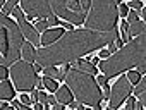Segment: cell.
Wrapping results in <instances>:
<instances>
[{
	"label": "cell",
	"instance_id": "6",
	"mask_svg": "<svg viewBox=\"0 0 146 110\" xmlns=\"http://www.w3.org/2000/svg\"><path fill=\"white\" fill-rule=\"evenodd\" d=\"M11 79L14 83V88L21 93L33 91L40 81L36 67L24 59H21L14 66H11Z\"/></svg>",
	"mask_w": 146,
	"mask_h": 110
},
{
	"label": "cell",
	"instance_id": "7",
	"mask_svg": "<svg viewBox=\"0 0 146 110\" xmlns=\"http://www.w3.org/2000/svg\"><path fill=\"white\" fill-rule=\"evenodd\" d=\"M52 11L57 17H60L62 21L72 23L74 26L84 24L86 21V12L81 7L79 0H50Z\"/></svg>",
	"mask_w": 146,
	"mask_h": 110
},
{
	"label": "cell",
	"instance_id": "1",
	"mask_svg": "<svg viewBox=\"0 0 146 110\" xmlns=\"http://www.w3.org/2000/svg\"><path fill=\"white\" fill-rule=\"evenodd\" d=\"M119 38V31H95V29H72L64 33L55 43L48 46H41L36 55V64L41 67L57 66V64H69L78 60L81 55L91 53L108 41Z\"/></svg>",
	"mask_w": 146,
	"mask_h": 110
},
{
	"label": "cell",
	"instance_id": "32",
	"mask_svg": "<svg viewBox=\"0 0 146 110\" xmlns=\"http://www.w3.org/2000/svg\"><path fill=\"white\" fill-rule=\"evenodd\" d=\"M19 100H21V103H24V105H28V107L33 103V101H31V96H29V95H24V93L19 96Z\"/></svg>",
	"mask_w": 146,
	"mask_h": 110
},
{
	"label": "cell",
	"instance_id": "28",
	"mask_svg": "<svg viewBox=\"0 0 146 110\" xmlns=\"http://www.w3.org/2000/svg\"><path fill=\"white\" fill-rule=\"evenodd\" d=\"M96 81H98L100 88H102V86H105V84H108V78H107L105 74H100V76H96Z\"/></svg>",
	"mask_w": 146,
	"mask_h": 110
},
{
	"label": "cell",
	"instance_id": "11",
	"mask_svg": "<svg viewBox=\"0 0 146 110\" xmlns=\"http://www.w3.org/2000/svg\"><path fill=\"white\" fill-rule=\"evenodd\" d=\"M70 69H79L83 72H88V74H93L96 76L98 74V67H95V64H91L90 60H84V59H78L74 62H70Z\"/></svg>",
	"mask_w": 146,
	"mask_h": 110
},
{
	"label": "cell",
	"instance_id": "24",
	"mask_svg": "<svg viewBox=\"0 0 146 110\" xmlns=\"http://www.w3.org/2000/svg\"><path fill=\"white\" fill-rule=\"evenodd\" d=\"M129 9H132V11H141L143 9V2L141 0H129Z\"/></svg>",
	"mask_w": 146,
	"mask_h": 110
},
{
	"label": "cell",
	"instance_id": "22",
	"mask_svg": "<svg viewBox=\"0 0 146 110\" xmlns=\"http://www.w3.org/2000/svg\"><path fill=\"white\" fill-rule=\"evenodd\" d=\"M117 7H119V16H120V17H127V14H129V5H125V4H122V2H119V4H117Z\"/></svg>",
	"mask_w": 146,
	"mask_h": 110
},
{
	"label": "cell",
	"instance_id": "35",
	"mask_svg": "<svg viewBox=\"0 0 146 110\" xmlns=\"http://www.w3.org/2000/svg\"><path fill=\"white\" fill-rule=\"evenodd\" d=\"M62 26H64L67 31H72V29H74V24H72V23H67V21H62Z\"/></svg>",
	"mask_w": 146,
	"mask_h": 110
},
{
	"label": "cell",
	"instance_id": "12",
	"mask_svg": "<svg viewBox=\"0 0 146 110\" xmlns=\"http://www.w3.org/2000/svg\"><path fill=\"white\" fill-rule=\"evenodd\" d=\"M0 98H2V100H12V98H16L14 83H9V79H2V81H0Z\"/></svg>",
	"mask_w": 146,
	"mask_h": 110
},
{
	"label": "cell",
	"instance_id": "10",
	"mask_svg": "<svg viewBox=\"0 0 146 110\" xmlns=\"http://www.w3.org/2000/svg\"><path fill=\"white\" fill-rule=\"evenodd\" d=\"M64 36V26L62 28H53V29H46L41 36V45L43 46H48L52 43H55L58 38Z\"/></svg>",
	"mask_w": 146,
	"mask_h": 110
},
{
	"label": "cell",
	"instance_id": "42",
	"mask_svg": "<svg viewBox=\"0 0 146 110\" xmlns=\"http://www.w3.org/2000/svg\"><path fill=\"white\" fill-rule=\"evenodd\" d=\"M0 4H2V5H4V4H5V0H0Z\"/></svg>",
	"mask_w": 146,
	"mask_h": 110
},
{
	"label": "cell",
	"instance_id": "4",
	"mask_svg": "<svg viewBox=\"0 0 146 110\" xmlns=\"http://www.w3.org/2000/svg\"><path fill=\"white\" fill-rule=\"evenodd\" d=\"M119 7L115 0H91L84 28L95 31H117Z\"/></svg>",
	"mask_w": 146,
	"mask_h": 110
},
{
	"label": "cell",
	"instance_id": "17",
	"mask_svg": "<svg viewBox=\"0 0 146 110\" xmlns=\"http://www.w3.org/2000/svg\"><path fill=\"white\" fill-rule=\"evenodd\" d=\"M19 2H21V0H5V4L2 5V14H9V12H12V11L17 7Z\"/></svg>",
	"mask_w": 146,
	"mask_h": 110
},
{
	"label": "cell",
	"instance_id": "14",
	"mask_svg": "<svg viewBox=\"0 0 146 110\" xmlns=\"http://www.w3.org/2000/svg\"><path fill=\"white\" fill-rule=\"evenodd\" d=\"M36 55H38V52L35 50V45L31 41H24L23 43V59L33 64V62H36Z\"/></svg>",
	"mask_w": 146,
	"mask_h": 110
},
{
	"label": "cell",
	"instance_id": "19",
	"mask_svg": "<svg viewBox=\"0 0 146 110\" xmlns=\"http://www.w3.org/2000/svg\"><path fill=\"white\" fill-rule=\"evenodd\" d=\"M58 81L57 79H52V78H43V84H45V89L48 91H57L58 89Z\"/></svg>",
	"mask_w": 146,
	"mask_h": 110
},
{
	"label": "cell",
	"instance_id": "13",
	"mask_svg": "<svg viewBox=\"0 0 146 110\" xmlns=\"http://www.w3.org/2000/svg\"><path fill=\"white\" fill-rule=\"evenodd\" d=\"M55 96H57V101L64 103V105H69L72 100H74V93L70 91V88L67 84L64 86H58V89L55 91Z\"/></svg>",
	"mask_w": 146,
	"mask_h": 110
},
{
	"label": "cell",
	"instance_id": "27",
	"mask_svg": "<svg viewBox=\"0 0 146 110\" xmlns=\"http://www.w3.org/2000/svg\"><path fill=\"white\" fill-rule=\"evenodd\" d=\"M81 2V7H83V11L88 14L90 12V9H91V0H79Z\"/></svg>",
	"mask_w": 146,
	"mask_h": 110
},
{
	"label": "cell",
	"instance_id": "16",
	"mask_svg": "<svg viewBox=\"0 0 146 110\" xmlns=\"http://www.w3.org/2000/svg\"><path fill=\"white\" fill-rule=\"evenodd\" d=\"M144 31H146V23H144V21H136V23H132V24L129 26V38L132 40V38L139 36V34L144 33Z\"/></svg>",
	"mask_w": 146,
	"mask_h": 110
},
{
	"label": "cell",
	"instance_id": "40",
	"mask_svg": "<svg viewBox=\"0 0 146 110\" xmlns=\"http://www.w3.org/2000/svg\"><path fill=\"white\" fill-rule=\"evenodd\" d=\"M136 108H137V110H143V108H144L143 101H136Z\"/></svg>",
	"mask_w": 146,
	"mask_h": 110
},
{
	"label": "cell",
	"instance_id": "41",
	"mask_svg": "<svg viewBox=\"0 0 146 110\" xmlns=\"http://www.w3.org/2000/svg\"><path fill=\"white\" fill-rule=\"evenodd\" d=\"M2 108H9V103H7V100H2Z\"/></svg>",
	"mask_w": 146,
	"mask_h": 110
},
{
	"label": "cell",
	"instance_id": "39",
	"mask_svg": "<svg viewBox=\"0 0 146 110\" xmlns=\"http://www.w3.org/2000/svg\"><path fill=\"white\" fill-rule=\"evenodd\" d=\"M141 17H143V21L146 23V7H143V9H141Z\"/></svg>",
	"mask_w": 146,
	"mask_h": 110
},
{
	"label": "cell",
	"instance_id": "21",
	"mask_svg": "<svg viewBox=\"0 0 146 110\" xmlns=\"http://www.w3.org/2000/svg\"><path fill=\"white\" fill-rule=\"evenodd\" d=\"M124 108H125V110H132V108H136V96H134V95H132V96H131V95L127 96V101L124 103Z\"/></svg>",
	"mask_w": 146,
	"mask_h": 110
},
{
	"label": "cell",
	"instance_id": "36",
	"mask_svg": "<svg viewBox=\"0 0 146 110\" xmlns=\"http://www.w3.org/2000/svg\"><path fill=\"white\" fill-rule=\"evenodd\" d=\"M38 93H40V91H36V89H33V91H31V95H29V96H31V101H33V103H36V101H38Z\"/></svg>",
	"mask_w": 146,
	"mask_h": 110
},
{
	"label": "cell",
	"instance_id": "38",
	"mask_svg": "<svg viewBox=\"0 0 146 110\" xmlns=\"http://www.w3.org/2000/svg\"><path fill=\"white\" fill-rule=\"evenodd\" d=\"M137 98H139V101H143V105L146 107V91H143V93H139V95H137Z\"/></svg>",
	"mask_w": 146,
	"mask_h": 110
},
{
	"label": "cell",
	"instance_id": "29",
	"mask_svg": "<svg viewBox=\"0 0 146 110\" xmlns=\"http://www.w3.org/2000/svg\"><path fill=\"white\" fill-rule=\"evenodd\" d=\"M102 96H103V100H108L110 98V86L108 84L102 86Z\"/></svg>",
	"mask_w": 146,
	"mask_h": 110
},
{
	"label": "cell",
	"instance_id": "8",
	"mask_svg": "<svg viewBox=\"0 0 146 110\" xmlns=\"http://www.w3.org/2000/svg\"><path fill=\"white\" fill-rule=\"evenodd\" d=\"M132 95V83L127 79V74H120L115 83L110 88V98H108V107L110 108H119L124 105L127 96Z\"/></svg>",
	"mask_w": 146,
	"mask_h": 110
},
{
	"label": "cell",
	"instance_id": "30",
	"mask_svg": "<svg viewBox=\"0 0 146 110\" xmlns=\"http://www.w3.org/2000/svg\"><path fill=\"white\" fill-rule=\"evenodd\" d=\"M48 100H50V96H48L45 91H40V93H38V101H41V103H45V105H46V103H48Z\"/></svg>",
	"mask_w": 146,
	"mask_h": 110
},
{
	"label": "cell",
	"instance_id": "31",
	"mask_svg": "<svg viewBox=\"0 0 146 110\" xmlns=\"http://www.w3.org/2000/svg\"><path fill=\"white\" fill-rule=\"evenodd\" d=\"M46 21H48L50 26H57V24H58V17H57L55 14H50V16L46 17Z\"/></svg>",
	"mask_w": 146,
	"mask_h": 110
},
{
	"label": "cell",
	"instance_id": "25",
	"mask_svg": "<svg viewBox=\"0 0 146 110\" xmlns=\"http://www.w3.org/2000/svg\"><path fill=\"white\" fill-rule=\"evenodd\" d=\"M136 21H139V14H137V11H131V12L127 14V23L132 24V23H136Z\"/></svg>",
	"mask_w": 146,
	"mask_h": 110
},
{
	"label": "cell",
	"instance_id": "15",
	"mask_svg": "<svg viewBox=\"0 0 146 110\" xmlns=\"http://www.w3.org/2000/svg\"><path fill=\"white\" fill-rule=\"evenodd\" d=\"M0 55L5 57L7 52H9V40H7V28L4 24H0Z\"/></svg>",
	"mask_w": 146,
	"mask_h": 110
},
{
	"label": "cell",
	"instance_id": "20",
	"mask_svg": "<svg viewBox=\"0 0 146 110\" xmlns=\"http://www.w3.org/2000/svg\"><path fill=\"white\" fill-rule=\"evenodd\" d=\"M125 74H127V79H129V81H131V83H132L134 86H136V84H137V83L141 81V74L137 72V69H136V71L129 69V71H125Z\"/></svg>",
	"mask_w": 146,
	"mask_h": 110
},
{
	"label": "cell",
	"instance_id": "34",
	"mask_svg": "<svg viewBox=\"0 0 146 110\" xmlns=\"http://www.w3.org/2000/svg\"><path fill=\"white\" fill-rule=\"evenodd\" d=\"M110 55H112V53H110L108 50H100V52H98V57H100L102 60H105V59H108V57H110Z\"/></svg>",
	"mask_w": 146,
	"mask_h": 110
},
{
	"label": "cell",
	"instance_id": "18",
	"mask_svg": "<svg viewBox=\"0 0 146 110\" xmlns=\"http://www.w3.org/2000/svg\"><path fill=\"white\" fill-rule=\"evenodd\" d=\"M129 23L127 21H120V33H122V41L124 43H127V41H131V38H129Z\"/></svg>",
	"mask_w": 146,
	"mask_h": 110
},
{
	"label": "cell",
	"instance_id": "33",
	"mask_svg": "<svg viewBox=\"0 0 146 110\" xmlns=\"http://www.w3.org/2000/svg\"><path fill=\"white\" fill-rule=\"evenodd\" d=\"M9 78V71L5 66H0V79H7Z\"/></svg>",
	"mask_w": 146,
	"mask_h": 110
},
{
	"label": "cell",
	"instance_id": "37",
	"mask_svg": "<svg viewBox=\"0 0 146 110\" xmlns=\"http://www.w3.org/2000/svg\"><path fill=\"white\" fill-rule=\"evenodd\" d=\"M86 60H90L91 64H95V66H96V64H100V60H102V59H100V57H98V55H96V57H88Z\"/></svg>",
	"mask_w": 146,
	"mask_h": 110
},
{
	"label": "cell",
	"instance_id": "23",
	"mask_svg": "<svg viewBox=\"0 0 146 110\" xmlns=\"http://www.w3.org/2000/svg\"><path fill=\"white\" fill-rule=\"evenodd\" d=\"M48 28H50V24H48V21H46V19H41V21H38V23H36V29H38L40 33H45Z\"/></svg>",
	"mask_w": 146,
	"mask_h": 110
},
{
	"label": "cell",
	"instance_id": "9",
	"mask_svg": "<svg viewBox=\"0 0 146 110\" xmlns=\"http://www.w3.org/2000/svg\"><path fill=\"white\" fill-rule=\"evenodd\" d=\"M21 7L24 9L28 21L46 19L50 14H53L50 0H21Z\"/></svg>",
	"mask_w": 146,
	"mask_h": 110
},
{
	"label": "cell",
	"instance_id": "5",
	"mask_svg": "<svg viewBox=\"0 0 146 110\" xmlns=\"http://www.w3.org/2000/svg\"><path fill=\"white\" fill-rule=\"evenodd\" d=\"M0 24L7 28V40H9V52L5 57H0V64L11 67L23 57V43H24V33L21 26H17L7 14L0 16Z\"/></svg>",
	"mask_w": 146,
	"mask_h": 110
},
{
	"label": "cell",
	"instance_id": "2",
	"mask_svg": "<svg viewBox=\"0 0 146 110\" xmlns=\"http://www.w3.org/2000/svg\"><path fill=\"white\" fill-rule=\"evenodd\" d=\"M143 64H146V31L132 38L131 41H127L122 48L112 53L108 59L100 60L98 69L102 71V74L112 79L120 72L136 69L137 66H143Z\"/></svg>",
	"mask_w": 146,
	"mask_h": 110
},
{
	"label": "cell",
	"instance_id": "3",
	"mask_svg": "<svg viewBox=\"0 0 146 110\" xmlns=\"http://www.w3.org/2000/svg\"><path fill=\"white\" fill-rule=\"evenodd\" d=\"M65 84L74 93V98H78V101L96 110L102 108V88L98 81L93 78V74L83 72L79 69H69L65 76Z\"/></svg>",
	"mask_w": 146,
	"mask_h": 110
},
{
	"label": "cell",
	"instance_id": "26",
	"mask_svg": "<svg viewBox=\"0 0 146 110\" xmlns=\"http://www.w3.org/2000/svg\"><path fill=\"white\" fill-rule=\"evenodd\" d=\"M107 50H108L110 53H115V52L119 50V46H117L115 40H112V41H108V43H107Z\"/></svg>",
	"mask_w": 146,
	"mask_h": 110
}]
</instances>
